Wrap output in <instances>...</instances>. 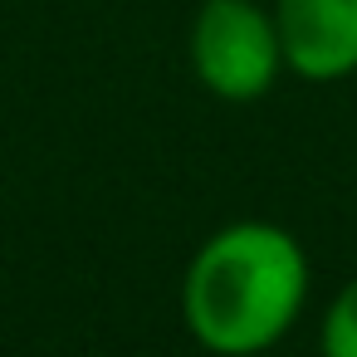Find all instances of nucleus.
I'll return each mask as SVG.
<instances>
[{
  "label": "nucleus",
  "mask_w": 357,
  "mask_h": 357,
  "mask_svg": "<svg viewBox=\"0 0 357 357\" xmlns=\"http://www.w3.org/2000/svg\"><path fill=\"white\" fill-rule=\"evenodd\" d=\"M308 303V255L274 220L215 230L186 264L181 313L191 337L215 357L269 352Z\"/></svg>",
  "instance_id": "obj_1"
},
{
  "label": "nucleus",
  "mask_w": 357,
  "mask_h": 357,
  "mask_svg": "<svg viewBox=\"0 0 357 357\" xmlns=\"http://www.w3.org/2000/svg\"><path fill=\"white\" fill-rule=\"evenodd\" d=\"M191 69L201 89L225 103L264 98L284 74L274 10L255 0H206L191 20Z\"/></svg>",
  "instance_id": "obj_2"
},
{
  "label": "nucleus",
  "mask_w": 357,
  "mask_h": 357,
  "mask_svg": "<svg viewBox=\"0 0 357 357\" xmlns=\"http://www.w3.org/2000/svg\"><path fill=\"white\" fill-rule=\"evenodd\" d=\"M284 69L308 84L357 74V0H274Z\"/></svg>",
  "instance_id": "obj_3"
},
{
  "label": "nucleus",
  "mask_w": 357,
  "mask_h": 357,
  "mask_svg": "<svg viewBox=\"0 0 357 357\" xmlns=\"http://www.w3.org/2000/svg\"><path fill=\"white\" fill-rule=\"evenodd\" d=\"M318 357H357V274L333 294V303L323 313Z\"/></svg>",
  "instance_id": "obj_4"
}]
</instances>
